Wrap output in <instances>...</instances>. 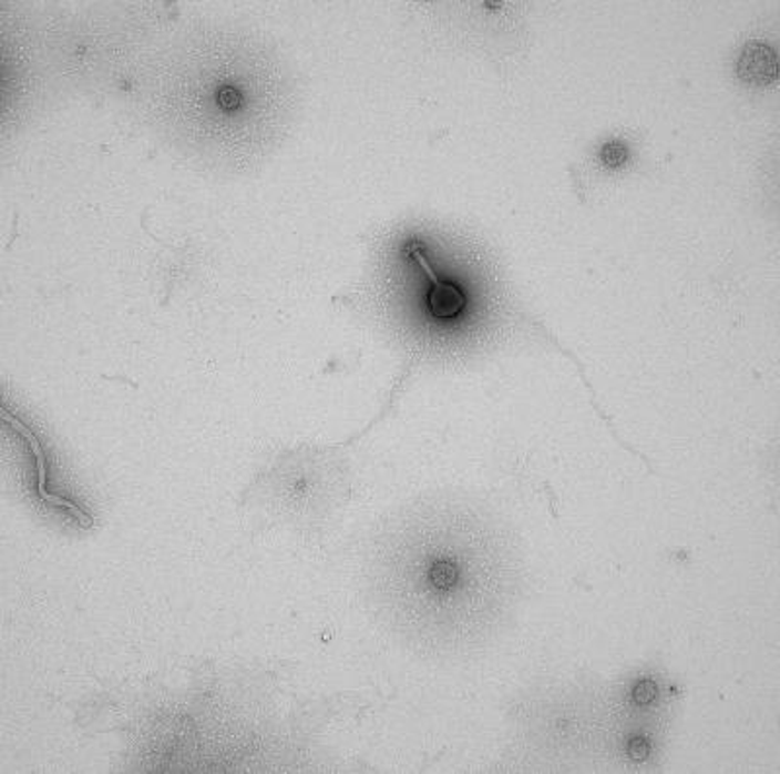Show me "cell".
Listing matches in <instances>:
<instances>
[{
  "mask_svg": "<svg viewBox=\"0 0 780 774\" xmlns=\"http://www.w3.org/2000/svg\"><path fill=\"white\" fill-rule=\"evenodd\" d=\"M496 532L445 509L418 517L390 539L374 585L390 621L433 644H456L496 621L512 588Z\"/></svg>",
  "mask_w": 780,
  "mask_h": 774,
  "instance_id": "obj_1",
  "label": "cell"
},
{
  "mask_svg": "<svg viewBox=\"0 0 780 774\" xmlns=\"http://www.w3.org/2000/svg\"><path fill=\"white\" fill-rule=\"evenodd\" d=\"M412 258L418 262V266L422 267L425 275L430 277L431 287L430 293H428V307H430L431 315L435 316V318H441V320H449V318H455V316L461 315L464 307H466L464 291L456 283L439 279L438 275L433 274L430 262L425 259L423 251H420V248L412 251Z\"/></svg>",
  "mask_w": 780,
  "mask_h": 774,
  "instance_id": "obj_2",
  "label": "cell"
},
{
  "mask_svg": "<svg viewBox=\"0 0 780 774\" xmlns=\"http://www.w3.org/2000/svg\"><path fill=\"white\" fill-rule=\"evenodd\" d=\"M738 77L751 86H767L779 77V59L771 45L751 41L741 49L738 59Z\"/></svg>",
  "mask_w": 780,
  "mask_h": 774,
  "instance_id": "obj_3",
  "label": "cell"
},
{
  "mask_svg": "<svg viewBox=\"0 0 780 774\" xmlns=\"http://www.w3.org/2000/svg\"><path fill=\"white\" fill-rule=\"evenodd\" d=\"M628 159H630V146L620 139L605 141L597 151V162L603 170L625 169Z\"/></svg>",
  "mask_w": 780,
  "mask_h": 774,
  "instance_id": "obj_4",
  "label": "cell"
}]
</instances>
